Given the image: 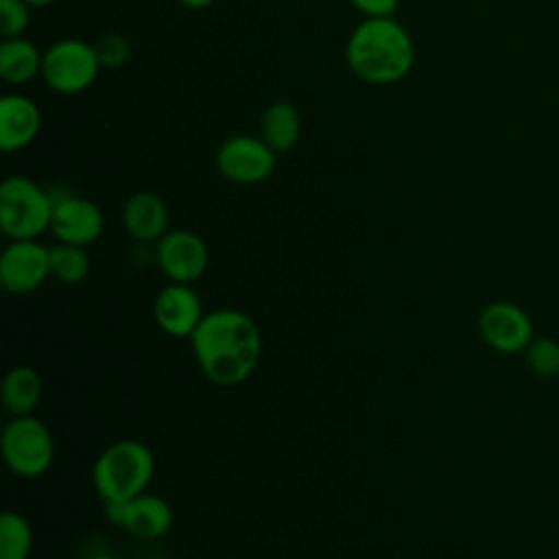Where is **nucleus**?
<instances>
[{
    "label": "nucleus",
    "mask_w": 559,
    "mask_h": 559,
    "mask_svg": "<svg viewBox=\"0 0 559 559\" xmlns=\"http://www.w3.org/2000/svg\"><path fill=\"white\" fill-rule=\"evenodd\" d=\"M365 17H391L397 7L400 0H349Z\"/></svg>",
    "instance_id": "b1692460"
},
{
    "label": "nucleus",
    "mask_w": 559,
    "mask_h": 559,
    "mask_svg": "<svg viewBox=\"0 0 559 559\" xmlns=\"http://www.w3.org/2000/svg\"><path fill=\"white\" fill-rule=\"evenodd\" d=\"M55 201L50 190L26 175H9L0 186V227L11 240L37 238L50 229Z\"/></svg>",
    "instance_id": "20e7f679"
},
{
    "label": "nucleus",
    "mask_w": 559,
    "mask_h": 559,
    "mask_svg": "<svg viewBox=\"0 0 559 559\" xmlns=\"http://www.w3.org/2000/svg\"><path fill=\"white\" fill-rule=\"evenodd\" d=\"M28 7H35V9H41V7H48V4H52L55 0H24Z\"/></svg>",
    "instance_id": "a878e982"
},
{
    "label": "nucleus",
    "mask_w": 559,
    "mask_h": 559,
    "mask_svg": "<svg viewBox=\"0 0 559 559\" xmlns=\"http://www.w3.org/2000/svg\"><path fill=\"white\" fill-rule=\"evenodd\" d=\"M90 559H118V557H111V555H94Z\"/></svg>",
    "instance_id": "bb28decb"
},
{
    "label": "nucleus",
    "mask_w": 559,
    "mask_h": 559,
    "mask_svg": "<svg viewBox=\"0 0 559 559\" xmlns=\"http://www.w3.org/2000/svg\"><path fill=\"white\" fill-rule=\"evenodd\" d=\"M107 520L138 539H157L173 526L170 504L155 493H140L129 502H105Z\"/></svg>",
    "instance_id": "f8f14e48"
},
{
    "label": "nucleus",
    "mask_w": 559,
    "mask_h": 559,
    "mask_svg": "<svg viewBox=\"0 0 559 559\" xmlns=\"http://www.w3.org/2000/svg\"><path fill=\"white\" fill-rule=\"evenodd\" d=\"M277 153L255 135H231L216 151L218 173L234 183H260L273 168Z\"/></svg>",
    "instance_id": "0eeeda50"
},
{
    "label": "nucleus",
    "mask_w": 559,
    "mask_h": 559,
    "mask_svg": "<svg viewBox=\"0 0 559 559\" xmlns=\"http://www.w3.org/2000/svg\"><path fill=\"white\" fill-rule=\"evenodd\" d=\"M153 317L159 330L177 338H190L203 314L201 299L190 284H166L153 301Z\"/></svg>",
    "instance_id": "ddd939ff"
},
{
    "label": "nucleus",
    "mask_w": 559,
    "mask_h": 559,
    "mask_svg": "<svg viewBox=\"0 0 559 559\" xmlns=\"http://www.w3.org/2000/svg\"><path fill=\"white\" fill-rule=\"evenodd\" d=\"M2 459L7 467L22 478H37L52 465L55 441L48 426L33 417H11L0 437Z\"/></svg>",
    "instance_id": "39448f33"
},
{
    "label": "nucleus",
    "mask_w": 559,
    "mask_h": 559,
    "mask_svg": "<svg viewBox=\"0 0 559 559\" xmlns=\"http://www.w3.org/2000/svg\"><path fill=\"white\" fill-rule=\"evenodd\" d=\"M50 194L55 201L50 231L57 238V242L87 247L100 238L105 218L94 201L72 192L55 194L50 190Z\"/></svg>",
    "instance_id": "9b49d317"
},
{
    "label": "nucleus",
    "mask_w": 559,
    "mask_h": 559,
    "mask_svg": "<svg viewBox=\"0 0 559 559\" xmlns=\"http://www.w3.org/2000/svg\"><path fill=\"white\" fill-rule=\"evenodd\" d=\"M33 548V528L17 511L0 515V559H28Z\"/></svg>",
    "instance_id": "6ab92c4d"
},
{
    "label": "nucleus",
    "mask_w": 559,
    "mask_h": 559,
    "mask_svg": "<svg viewBox=\"0 0 559 559\" xmlns=\"http://www.w3.org/2000/svg\"><path fill=\"white\" fill-rule=\"evenodd\" d=\"M100 61L94 44L76 37L59 39L44 50L41 79L57 94H81L98 76Z\"/></svg>",
    "instance_id": "423d86ee"
},
{
    "label": "nucleus",
    "mask_w": 559,
    "mask_h": 559,
    "mask_svg": "<svg viewBox=\"0 0 559 559\" xmlns=\"http://www.w3.org/2000/svg\"><path fill=\"white\" fill-rule=\"evenodd\" d=\"M192 352L205 378L218 386L245 382L260 362L262 334L258 323L234 308L205 314L190 336Z\"/></svg>",
    "instance_id": "f257e3e1"
},
{
    "label": "nucleus",
    "mask_w": 559,
    "mask_h": 559,
    "mask_svg": "<svg viewBox=\"0 0 559 559\" xmlns=\"http://www.w3.org/2000/svg\"><path fill=\"white\" fill-rule=\"evenodd\" d=\"M483 341L498 354H520L533 341V319L513 301H491L478 314Z\"/></svg>",
    "instance_id": "6e6552de"
},
{
    "label": "nucleus",
    "mask_w": 559,
    "mask_h": 559,
    "mask_svg": "<svg viewBox=\"0 0 559 559\" xmlns=\"http://www.w3.org/2000/svg\"><path fill=\"white\" fill-rule=\"evenodd\" d=\"M90 273V255L85 247L57 242L50 247V275L61 284H79Z\"/></svg>",
    "instance_id": "aec40b11"
},
{
    "label": "nucleus",
    "mask_w": 559,
    "mask_h": 559,
    "mask_svg": "<svg viewBox=\"0 0 559 559\" xmlns=\"http://www.w3.org/2000/svg\"><path fill=\"white\" fill-rule=\"evenodd\" d=\"M122 225L135 242H157L168 231V207L155 192H133L122 205Z\"/></svg>",
    "instance_id": "2eb2a0df"
},
{
    "label": "nucleus",
    "mask_w": 559,
    "mask_h": 559,
    "mask_svg": "<svg viewBox=\"0 0 559 559\" xmlns=\"http://www.w3.org/2000/svg\"><path fill=\"white\" fill-rule=\"evenodd\" d=\"M153 472L155 459L148 445L135 439H122L98 454L92 478L103 502H129L146 491Z\"/></svg>",
    "instance_id": "7ed1b4c3"
},
{
    "label": "nucleus",
    "mask_w": 559,
    "mask_h": 559,
    "mask_svg": "<svg viewBox=\"0 0 559 559\" xmlns=\"http://www.w3.org/2000/svg\"><path fill=\"white\" fill-rule=\"evenodd\" d=\"M153 559H170V557H153Z\"/></svg>",
    "instance_id": "cd10ccee"
},
{
    "label": "nucleus",
    "mask_w": 559,
    "mask_h": 559,
    "mask_svg": "<svg viewBox=\"0 0 559 559\" xmlns=\"http://www.w3.org/2000/svg\"><path fill=\"white\" fill-rule=\"evenodd\" d=\"M41 397V378L37 369L28 365L11 367L0 386V400L11 417L31 415Z\"/></svg>",
    "instance_id": "dca6fc26"
},
{
    "label": "nucleus",
    "mask_w": 559,
    "mask_h": 559,
    "mask_svg": "<svg viewBox=\"0 0 559 559\" xmlns=\"http://www.w3.org/2000/svg\"><path fill=\"white\" fill-rule=\"evenodd\" d=\"M301 135V116L288 100L271 103L260 118V138L275 151H290Z\"/></svg>",
    "instance_id": "f3484780"
},
{
    "label": "nucleus",
    "mask_w": 559,
    "mask_h": 559,
    "mask_svg": "<svg viewBox=\"0 0 559 559\" xmlns=\"http://www.w3.org/2000/svg\"><path fill=\"white\" fill-rule=\"evenodd\" d=\"M216 0H179V4H183L186 9H192V11H199V9H207L212 7Z\"/></svg>",
    "instance_id": "393cba45"
},
{
    "label": "nucleus",
    "mask_w": 559,
    "mask_h": 559,
    "mask_svg": "<svg viewBox=\"0 0 559 559\" xmlns=\"http://www.w3.org/2000/svg\"><path fill=\"white\" fill-rule=\"evenodd\" d=\"M41 111L24 94H4L0 98V148L4 153L26 148L39 133Z\"/></svg>",
    "instance_id": "4468645a"
},
{
    "label": "nucleus",
    "mask_w": 559,
    "mask_h": 559,
    "mask_svg": "<svg viewBox=\"0 0 559 559\" xmlns=\"http://www.w3.org/2000/svg\"><path fill=\"white\" fill-rule=\"evenodd\" d=\"M345 61L360 81L391 85L411 72L415 46L397 20L365 17L347 39Z\"/></svg>",
    "instance_id": "f03ea898"
},
{
    "label": "nucleus",
    "mask_w": 559,
    "mask_h": 559,
    "mask_svg": "<svg viewBox=\"0 0 559 559\" xmlns=\"http://www.w3.org/2000/svg\"><path fill=\"white\" fill-rule=\"evenodd\" d=\"M96 55H98V61H100V68H107V70H116L120 68L127 57H129V44L122 35L118 33H105L96 44Z\"/></svg>",
    "instance_id": "5701e85b"
},
{
    "label": "nucleus",
    "mask_w": 559,
    "mask_h": 559,
    "mask_svg": "<svg viewBox=\"0 0 559 559\" xmlns=\"http://www.w3.org/2000/svg\"><path fill=\"white\" fill-rule=\"evenodd\" d=\"M155 262L170 282L192 284L207 271L210 251L199 234L190 229H168L155 242Z\"/></svg>",
    "instance_id": "1a4fd4ad"
},
{
    "label": "nucleus",
    "mask_w": 559,
    "mask_h": 559,
    "mask_svg": "<svg viewBox=\"0 0 559 559\" xmlns=\"http://www.w3.org/2000/svg\"><path fill=\"white\" fill-rule=\"evenodd\" d=\"M44 52L26 37L2 39L0 44V76L11 85H24L41 74Z\"/></svg>",
    "instance_id": "a211bd4d"
},
{
    "label": "nucleus",
    "mask_w": 559,
    "mask_h": 559,
    "mask_svg": "<svg viewBox=\"0 0 559 559\" xmlns=\"http://www.w3.org/2000/svg\"><path fill=\"white\" fill-rule=\"evenodd\" d=\"M50 275V247L28 240H11L0 253V284L11 295L37 290Z\"/></svg>",
    "instance_id": "9d476101"
},
{
    "label": "nucleus",
    "mask_w": 559,
    "mask_h": 559,
    "mask_svg": "<svg viewBox=\"0 0 559 559\" xmlns=\"http://www.w3.org/2000/svg\"><path fill=\"white\" fill-rule=\"evenodd\" d=\"M31 9L24 0H0V35L2 39L22 37L31 24Z\"/></svg>",
    "instance_id": "4be33fe9"
},
{
    "label": "nucleus",
    "mask_w": 559,
    "mask_h": 559,
    "mask_svg": "<svg viewBox=\"0 0 559 559\" xmlns=\"http://www.w3.org/2000/svg\"><path fill=\"white\" fill-rule=\"evenodd\" d=\"M524 362L537 378H557L559 376V341L550 336H533L526 345Z\"/></svg>",
    "instance_id": "412c9836"
}]
</instances>
